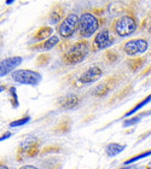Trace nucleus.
Listing matches in <instances>:
<instances>
[{"label": "nucleus", "mask_w": 151, "mask_h": 169, "mask_svg": "<svg viewBox=\"0 0 151 169\" xmlns=\"http://www.w3.org/2000/svg\"><path fill=\"white\" fill-rule=\"evenodd\" d=\"M58 104L64 110H71V109H75L80 104V98L76 94H68L62 97L59 99Z\"/></svg>", "instance_id": "nucleus-11"}, {"label": "nucleus", "mask_w": 151, "mask_h": 169, "mask_svg": "<svg viewBox=\"0 0 151 169\" xmlns=\"http://www.w3.org/2000/svg\"><path fill=\"white\" fill-rule=\"evenodd\" d=\"M19 169H37V168L33 167V166H23L22 168H19Z\"/></svg>", "instance_id": "nucleus-29"}, {"label": "nucleus", "mask_w": 151, "mask_h": 169, "mask_svg": "<svg viewBox=\"0 0 151 169\" xmlns=\"http://www.w3.org/2000/svg\"><path fill=\"white\" fill-rule=\"evenodd\" d=\"M58 42H59V37L57 35H52L50 39H47L45 41L40 42L39 45L34 46V48H35V50H50V48H52V47H55L56 45H58Z\"/></svg>", "instance_id": "nucleus-13"}, {"label": "nucleus", "mask_w": 151, "mask_h": 169, "mask_svg": "<svg viewBox=\"0 0 151 169\" xmlns=\"http://www.w3.org/2000/svg\"><path fill=\"white\" fill-rule=\"evenodd\" d=\"M145 63V58L144 57H138V58H133V59H128L127 64L128 68L132 73H136L143 67V64Z\"/></svg>", "instance_id": "nucleus-17"}, {"label": "nucleus", "mask_w": 151, "mask_h": 169, "mask_svg": "<svg viewBox=\"0 0 151 169\" xmlns=\"http://www.w3.org/2000/svg\"><path fill=\"white\" fill-rule=\"evenodd\" d=\"M21 63H22V57H10L1 61V63H0V76L3 77V76L7 75L15 68H17Z\"/></svg>", "instance_id": "nucleus-10"}, {"label": "nucleus", "mask_w": 151, "mask_h": 169, "mask_svg": "<svg viewBox=\"0 0 151 169\" xmlns=\"http://www.w3.org/2000/svg\"><path fill=\"white\" fill-rule=\"evenodd\" d=\"M79 22H80V17L78 15H75V13L68 15L61 22V24L58 25V28H57L58 34L63 39H68V37L73 36L74 33L79 29Z\"/></svg>", "instance_id": "nucleus-4"}, {"label": "nucleus", "mask_w": 151, "mask_h": 169, "mask_svg": "<svg viewBox=\"0 0 151 169\" xmlns=\"http://www.w3.org/2000/svg\"><path fill=\"white\" fill-rule=\"evenodd\" d=\"M50 54H40L39 57L36 58V65L37 67H41V65H46L48 62H50Z\"/></svg>", "instance_id": "nucleus-22"}, {"label": "nucleus", "mask_w": 151, "mask_h": 169, "mask_svg": "<svg viewBox=\"0 0 151 169\" xmlns=\"http://www.w3.org/2000/svg\"><path fill=\"white\" fill-rule=\"evenodd\" d=\"M149 33H151V24L149 25Z\"/></svg>", "instance_id": "nucleus-33"}, {"label": "nucleus", "mask_w": 151, "mask_h": 169, "mask_svg": "<svg viewBox=\"0 0 151 169\" xmlns=\"http://www.w3.org/2000/svg\"><path fill=\"white\" fill-rule=\"evenodd\" d=\"M90 52V42L87 40H80L73 43L68 50L64 52L62 61L64 64H78L82 62Z\"/></svg>", "instance_id": "nucleus-1"}, {"label": "nucleus", "mask_w": 151, "mask_h": 169, "mask_svg": "<svg viewBox=\"0 0 151 169\" xmlns=\"http://www.w3.org/2000/svg\"><path fill=\"white\" fill-rule=\"evenodd\" d=\"M30 121V117L29 116H25L23 118H21V120H17V121H13L10 123V127H18V126H23V124H25L27 122H29Z\"/></svg>", "instance_id": "nucleus-24"}, {"label": "nucleus", "mask_w": 151, "mask_h": 169, "mask_svg": "<svg viewBox=\"0 0 151 169\" xmlns=\"http://www.w3.org/2000/svg\"><path fill=\"white\" fill-rule=\"evenodd\" d=\"M13 3V0H7V1H6V4L7 5H10V4H12Z\"/></svg>", "instance_id": "nucleus-32"}, {"label": "nucleus", "mask_w": 151, "mask_h": 169, "mask_svg": "<svg viewBox=\"0 0 151 169\" xmlns=\"http://www.w3.org/2000/svg\"><path fill=\"white\" fill-rule=\"evenodd\" d=\"M140 118H142V115H139V116H134L132 118H129L127 120V121L123 122V127H128V126H132V124H136L137 122L140 121Z\"/></svg>", "instance_id": "nucleus-25"}, {"label": "nucleus", "mask_w": 151, "mask_h": 169, "mask_svg": "<svg viewBox=\"0 0 151 169\" xmlns=\"http://www.w3.org/2000/svg\"><path fill=\"white\" fill-rule=\"evenodd\" d=\"M39 143L37 141L27 140L21 146V152H25L28 157H35L39 154Z\"/></svg>", "instance_id": "nucleus-12"}, {"label": "nucleus", "mask_w": 151, "mask_h": 169, "mask_svg": "<svg viewBox=\"0 0 151 169\" xmlns=\"http://www.w3.org/2000/svg\"><path fill=\"white\" fill-rule=\"evenodd\" d=\"M102 69L97 65H93V67L88 68L86 71L80 76V77L76 80V87H81V86H85V85H88V83H92V82H96L97 80H99V77L102 76Z\"/></svg>", "instance_id": "nucleus-8"}, {"label": "nucleus", "mask_w": 151, "mask_h": 169, "mask_svg": "<svg viewBox=\"0 0 151 169\" xmlns=\"http://www.w3.org/2000/svg\"><path fill=\"white\" fill-rule=\"evenodd\" d=\"M118 80H120V77H118L117 75L108 77L106 80H104L103 82L99 83L92 91V96H94V97H104V96H106L116 86V83H118Z\"/></svg>", "instance_id": "nucleus-9"}, {"label": "nucleus", "mask_w": 151, "mask_h": 169, "mask_svg": "<svg viewBox=\"0 0 151 169\" xmlns=\"http://www.w3.org/2000/svg\"><path fill=\"white\" fill-rule=\"evenodd\" d=\"M0 169H10V168H7L6 166H3V164H1V167H0Z\"/></svg>", "instance_id": "nucleus-31"}, {"label": "nucleus", "mask_w": 151, "mask_h": 169, "mask_svg": "<svg viewBox=\"0 0 151 169\" xmlns=\"http://www.w3.org/2000/svg\"><path fill=\"white\" fill-rule=\"evenodd\" d=\"M10 137H11V133H10V132H7L6 134H4V135H3V137H1V138H0V140H1V141H4V140H6L7 138H10Z\"/></svg>", "instance_id": "nucleus-28"}, {"label": "nucleus", "mask_w": 151, "mask_h": 169, "mask_svg": "<svg viewBox=\"0 0 151 169\" xmlns=\"http://www.w3.org/2000/svg\"><path fill=\"white\" fill-rule=\"evenodd\" d=\"M61 151V148L57 145H52V146H47L44 150L41 151V154H48V152H59Z\"/></svg>", "instance_id": "nucleus-26"}, {"label": "nucleus", "mask_w": 151, "mask_h": 169, "mask_svg": "<svg viewBox=\"0 0 151 169\" xmlns=\"http://www.w3.org/2000/svg\"><path fill=\"white\" fill-rule=\"evenodd\" d=\"M149 43L145 39H132L128 40L122 45V50L128 56H139L146 52Z\"/></svg>", "instance_id": "nucleus-7"}, {"label": "nucleus", "mask_w": 151, "mask_h": 169, "mask_svg": "<svg viewBox=\"0 0 151 169\" xmlns=\"http://www.w3.org/2000/svg\"><path fill=\"white\" fill-rule=\"evenodd\" d=\"M138 28V22L134 16L131 15H123L121 17L116 18L111 23V30L114 31L115 35L121 37H125L133 34Z\"/></svg>", "instance_id": "nucleus-3"}, {"label": "nucleus", "mask_w": 151, "mask_h": 169, "mask_svg": "<svg viewBox=\"0 0 151 169\" xmlns=\"http://www.w3.org/2000/svg\"><path fill=\"white\" fill-rule=\"evenodd\" d=\"M10 92H11V96L13 98V106L17 108L18 106V102H17V96H16V88L15 87H11V88H10Z\"/></svg>", "instance_id": "nucleus-27"}, {"label": "nucleus", "mask_w": 151, "mask_h": 169, "mask_svg": "<svg viewBox=\"0 0 151 169\" xmlns=\"http://www.w3.org/2000/svg\"><path fill=\"white\" fill-rule=\"evenodd\" d=\"M100 22L96 15L92 12H84L80 16L78 36L80 40H86L87 37L92 36L94 33L99 29Z\"/></svg>", "instance_id": "nucleus-2"}, {"label": "nucleus", "mask_w": 151, "mask_h": 169, "mask_svg": "<svg viewBox=\"0 0 151 169\" xmlns=\"http://www.w3.org/2000/svg\"><path fill=\"white\" fill-rule=\"evenodd\" d=\"M125 148H126L125 145H120V144H116V143H111V144H109V145L106 146L105 151H106V155H108V156L112 157V156H116V155L120 154V152H122L123 150H125Z\"/></svg>", "instance_id": "nucleus-18"}, {"label": "nucleus", "mask_w": 151, "mask_h": 169, "mask_svg": "<svg viewBox=\"0 0 151 169\" xmlns=\"http://www.w3.org/2000/svg\"><path fill=\"white\" fill-rule=\"evenodd\" d=\"M52 28L51 27H41V28L37 30L35 33V35H34V39L35 40H45V39H50L51 35H52Z\"/></svg>", "instance_id": "nucleus-16"}, {"label": "nucleus", "mask_w": 151, "mask_h": 169, "mask_svg": "<svg viewBox=\"0 0 151 169\" xmlns=\"http://www.w3.org/2000/svg\"><path fill=\"white\" fill-rule=\"evenodd\" d=\"M112 43H114V36L111 35L110 30L102 29L94 35L91 46H92V51L97 52V51H102L104 48L111 46Z\"/></svg>", "instance_id": "nucleus-6"}, {"label": "nucleus", "mask_w": 151, "mask_h": 169, "mask_svg": "<svg viewBox=\"0 0 151 169\" xmlns=\"http://www.w3.org/2000/svg\"><path fill=\"white\" fill-rule=\"evenodd\" d=\"M63 13H64V10H63L62 6H55L50 13V18H48L50 23L57 24L58 22H61V19L63 18Z\"/></svg>", "instance_id": "nucleus-15"}, {"label": "nucleus", "mask_w": 151, "mask_h": 169, "mask_svg": "<svg viewBox=\"0 0 151 169\" xmlns=\"http://www.w3.org/2000/svg\"><path fill=\"white\" fill-rule=\"evenodd\" d=\"M150 102H151V94H150L149 97H146V98H145L144 100H142V102H140L139 104H137V105L134 106L133 109H131V110H129V111H127V112L125 114V115H123V117H128V116L133 115V114H136V112L139 110V109H142L144 105H146L148 103H150Z\"/></svg>", "instance_id": "nucleus-19"}, {"label": "nucleus", "mask_w": 151, "mask_h": 169, "mask_svg": "<svg viewBox=\"0 0 151 169\" xmlns=\"http://www.w3.org/2000/svg\"><path fill=\"white\" fill-rule=\"evenodd\" d=\"M150 155H151V150H149V151H145V152H143V154L137 155V156L132 157V158H129V160L125 161V166H129V164H131V163L136 162V161H138V160H142V158H144V157H148V156H150Z\"/></svg>", "instance_id": "nucleus-20"}, {"label": "nucleus", "mask_w": 151, "mask_h": 169, "mask_svg": "<svg viewBox=\"0 0 151 169\" xmlns=\"http://www.w3.org/2000/svg\"><path fill=\"white\" fill-rule=\"evenodd\" d=\"M12 79L18 83L36 86L41 81L42 77H41V75L36 71L28 70V69H22V70H16V71H13Z\"/></svg>", "instance_id": "nucleus-5"}, {"label": "nucleus", "mask_w": 151, "mask_h": 169, "mask_svg": "<svg viewBox=\"0 0 151 169\" xmlns=\"http://www.w3.org/2000/svg\"><path fill=\"white\" fill-rule=\"evenodd\" d=\"M70 128H71V121L68 117H65L58 122L57 126L53 128V132L58 134H65L70 130Z\"/></svg>", "instance_id": "nucleus-14"}, {"label": "nucleus", "mask_w": 151, "mask_h": 169, "mask_svg": "<svg viewBox=\"0 0 151 169\" xmlns=\"http://www.w3.org/2000/svg\"><path fill=\"white\" fill-rule=\"evenodd\" d=\"M105 61L109 63V64H112V63H115L116 61H117V58H118V56L116 54V52H114V51H108L106 53H105Z\"/></svg>", "instance_id": "nucleus-23"}, {"label": "nucleus", "mask_w": 151, "mask_h": 169, "mask_svg": "<svg viewBox=\"0 0 151 169\" xmlns=\"http://www.w3.org/2000/svg\"><path fill=\"white\" fill-rule=\"evenodd\" d=\"M131 90H132V86H127V87H125L121 92H120V94H117V96H115L114 98H111V100H110V103H114L115 100H121L122 98H125L129 92H131Z\"/></svg>", "instance_id": "nucleus-21"}, {"label": "nucleus", "mask_w": 151, "mask_h": 169, "mask_svg": "<svg viewBox=\"0 0 151 169\" xmlns=\"http://www.w3.org/2000/svg\"><path fill=\"white\" fill-rule=\"evenodd\" d=\"M121 169H138V168H137V167H129V166H128V167H126V168H121Z\"/></svg>", "instance_id": "nucleus-30"}]
</instances>
